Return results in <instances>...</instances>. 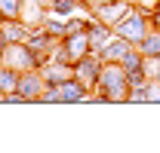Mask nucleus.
<instances>
[{
  "mask_svg": "<svg viewBox=\"0 0 160 153\" xmlns=\"http://www.w3.org/2000/svg\"><path fill=\"white\" fill-rule=\"evenodd\" d=\"M99 71H102V55H99V52H89V55H83L80 61H74V76H77L86 89L96 86Z\"/></svg>",
  "mask_w": 160,
  "mask_h": 153,
  "instance_id": "nucleus-4",
  "label": "nucleus"
},
{
  "mask_svg": "<svg viewBox=\"0 0 160 153\" xmlns=\"http://www.w3.org/2000/svg\"><path fill=\"white\" fill-rule=\"evenodd\" d=\"M0 37L6 40V43H16V40H25V37H28V28H25L19 19H3Z\"/></svg>",
  "mask_w": 160,
  "mask_h": 153,
  "instance_id": "nucleus-10",
  "label": "nucleus"
},
{
  "mask_svg": "<svg viewBox=\"0 0 160 153\" xmlns=\"http://www.w3.org/2000/svg\"><path fill=\"white\" fill-rule=\"evenodd\" d=\"M37 101H49V104H59V86H46L43 92H40Z\"/></svg>",
  "mask_w": 160,
  "mask_h": 153,
  "instance_id": "nucleus-14",
  "label": "nucleus"
},
{
  "mask_svg": "<svg viewBox=\"0 0 160 153\" xmlns=\"http://www.w3.org/2000/svg\"><path fill=\"white\" fill-rule=\"evenodd\" d=\"M148 31H151V21H148V9H145V6H132V9L114 25V34L123 37V40H129L132 46H136Z\"/></svg>",
  "mask_w": 160,
  "mask_h": 153,
  "instance_id": "nucleus-2",
  "label": "nucleus"
},
{
  "mask_svg": "<svg viewBox=\"0 0 160 153\" xmlns=\"http://www.w3.org/2000/svg\"><path fill=\"white\" fill-rule=\"evenodd\" d=\"M129 49H132V43L114 34V37H111L108 43H105V46H102V52H99V55H102V61H123V55H126Z\"/></svg>",
  "mask_w": 160,
  "mask_h": 153,
  "instance_id": "nucleus-8",
  "label": "nucleus"
},
{
  "mask_svg": "<svg viewBox=\"0 0 160 153\" xmlns=\"http://www.w3.org/2000/svg\"><path fill=\"white\" fill-rule=\"evenodd\" d=\"M96 89H99V95L105 98V104H108V101H111V104L126 101V95H129V76H126V67H123L120 61H102Z\"/></svg>",
  "mask_w": 160,
  "mask_h": 153,
  "instance_id": "nucleus-1",
  "label": "nucleus"
},
{
  "mask_svg": "<svg viewBox=\"0 0 160 153\" xmlns=\"http://www.w3.org/2000/svg\"><path fill=\"white\" fill-rule=\"evenodd\" d=\"M3 43H6V40H3V37H0V49H3Z\"/></svg>",
  "mask_w": 160,
  "mask_h": 153,
  "instance_id": "nucleus-18",
  "label": "nucleus"
},
{
  "mask_svg": "<svg viewBox=\"0 0 160 153\" xmlns=\"http://www.w3.org/2000/svg\"><path fill=\"white\" fill-rule=\"evenodd\" d=\"M22 0H0V19H19Z\"/></svg>",
  "mask_w": 160,
  "mask_h": 153,
  "instance_id": "nucleus-13",
  "label": "nucleus"
},
{
  "mask_svg": "<svg viewBox=\"0 0 160 153\" xmlns=\"http://www.w3.org/2000/svg\"><path fill=\"white\" fill-rule=\"evenodd\" d=\"M148 21H151V28H154V31H160V0L148 9Z\"/></svg>",
  "mask_w": 160,
  "mask_h": 153,
  "instance_id": "nucleus-16",
  "label": "nucleus"
},
{
  "mask_svg": "<svg viewBox=\"0 0 160 153\" xmlns=\"http://www.w3.org/2000/svg\"><path fill=\"white\" fill-rule=\"evenodd\" d=\"M157 83H160V80H157Z\"/></svg>",
  "mask_w": 160,
  "mask_h": 153,
  "instance_id": "nucleus-19",
  "label": "nucleus"
},
{
  "mask_svg": "<svg viewBox=\"0 0 160 153\" xmlns=\"http://www.w3.org/2000/svg\"><path fill=\"white\" fill-rule=\"evenodd\" d=\"M86 6H102V3H111V0H83Z\"/></svg>",
  "mask_w": 160,
  "mask_h": 153,
  "instance_id": "nucleus-17",
  "label": "nucleus"
},
{
  "mask_svg": "<svg viewBox=\"0 0 160 153\" xmlns=\"http://www.w3.org/2000/svg\"><path fill=\"white\" fill-rule=\"evenodd\" d=\"M132 9V0H111V3H102V6H92V19L105 21L108 28H114L126 12Z\"/></svg>",
  "mask_w": 160,
  "mask_h": 153,
  "instance_id": "nucleus-5",
  "label": "nucleus"
},
{
  "mask_svg": "<svg viewBox=\"0 0 160 153\" xmlns=\"http://www.w3.org/2000/svg\"><path fill=\"white\" fill-rule=\"evenodd\" d=\"M80 6H83V0H52V3H49V12L59 16V19H65V16H71Z\"/></svg>",
  "mask_w": 160,
  "mask_h": 153,
  "instance_id": "nucleus-12",
  "label": "nucleus"
},
{
  "mask_svg": "<svg viewBox=\"0 0 160 153\" xmlns=\"http://www.w3.org/2000/svg\"><path fill=\"white\" fill-rule=\"evenodd\" d=\"M86 37H89V46H92V52H102V46L108 43V40L114 37V28H108L105 21L92 19V25H89V31H86Z\"/></svg>",
  "mask_w": 160,
  "mask_h": 153,
  "instance_id": "nucleus-9",
  "label": "nucleus"
},
{
  "mask_svg": "<svg viewBox=\"0 0 160 153\" xmlns=\"http://www.w3.org/2000/svg\"><path fill=\"white\" fill-rule=\"evenodd\" d=\"M86 98H89V89L80 83L77 76H68V80L59 83V101L62 104H80V101H86Z\"/></svg>",
  "mask_w": 160,
  "mask_h": 153,
  "instance_id": "nucleus-7",
  "label": "nucleus"
},
{
  "mask_svg": "<svg viewBox=\"0 0 160 153\" xmlns=\"http://www.w3.org/2000/svg\"><path fill=\"white\" fill-rule=\"evenodd\" d=\"M0 61L6 64V67H12V71H31V67H40V58L37 52L25 43V40H16V43H3V49H0Z\"/></svg>",
  "mask_w": 160,
  "mask_h": 153,
  "instance_id": "nucleus-3",
  "label": "nucleus"
},
{
  "mask_svg": "<svg viewBox=\"0 0 160 153\" xmlns=\"http://www.w3.org/2000/svg\"><path fill=\"white\" fill-rule=\"evenodd\" d=\"M136 49H139L145 58L160 55V31H154V28H151V31H148V34H145V37L136 43Z\"/></svg>",
  "mask_w": 160,
  "mask_h": 153,
  "instance_id": "nucleus-11",
  "label": "nucleus"
},
{
  "mask_svg": "<svg viewBox=\"0 0 160 153\" xmlns=\"http://www.w3.org/2000/svg\"><path fill=\"white\" fill-rule=\"evenodd\" d=\"M43 89H46V80H43V74H40L37 67L22 71V74H19V86H16V92H22L28 101H37Z\"/></svg>",
  "mask_w": 160,
  "mask_h": 153,
  "instance_id": "nucleus-6",
  "label": "nucleus"
},
{
  "mask_svg": "<svg viewBox=\"0 0 160 153\" xmlns=\"http://www.w3.org/2000/svg\"><path fill=\"white\" fill-rule=\"evenodd\" d=\"M46 31H49L52 37H65V21H59V19H49V21H46Z\"/></svg>",
  "mask_w": 160,
  "mask_h": 153,
  "instance_id": "nucleus-15",
  "label": "nucleus"
}]
</instances>
